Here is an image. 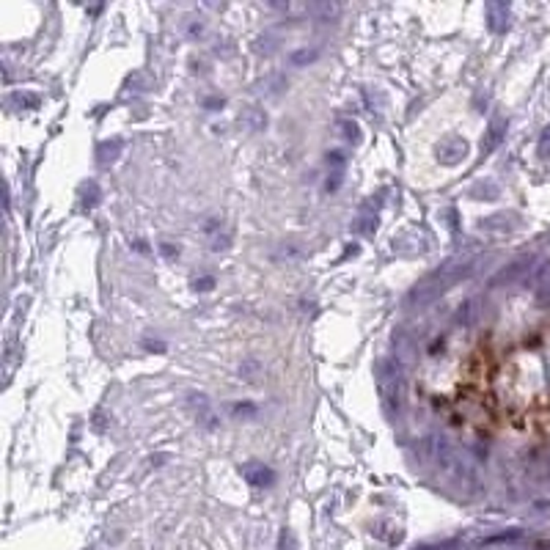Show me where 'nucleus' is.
I'll list each match as a JSON object with an SVG mask.
<instances>
[{
    "label": "nucleus",
    "instance_id": "f257e3e1",
    "mask_svg": "<svg viewBox=\"0 0 550 550\" xmlns=\"http://www.w3.org/2000/svg\"><path fill=\"white\" fill-rule=\"evenodd\" d=\"M242 473H245V479H248L251 484H256V487H265V484L273 479V473L267 471V468H262V465H248Z\"/></svg>",
    "mask_w": 550,
    "mask_h": 550
}]
</instances>
